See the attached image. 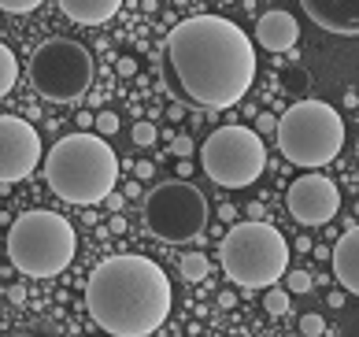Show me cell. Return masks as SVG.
Returning a JSON list of instances; mask_svg holds the SVG:
<instances>
[{
	"label": "cell",
	"mask_w": 359,
	"mask_h": 337,
	"mask_svg": "<svg viewBox=\"0 0 359 337\" xmlns=\"http://www.w3.org/2000/svg\"><path fill=\"white\" fill-rule=\"evenodd\" d=\"M285 208L300 226H326L341 208V193L326 174L308 171L285 190Z\"/></svg>",
	"instance_id": "8fae6325"
},
{
	"label": "cell",
	"mask_w": 359,
	"mask_h": 337,
	"mask_svg": "<svg viewBox=\"0 0 359 337\" xmlns=\"http://www.w3.org/2000/svg\"><path fill=\"white\" fill-rule=\"evenodd\" d=\"M130 141H134L137 148L156 145V126H152V123H134V130H130Z\"/></svg>",
	"instance_id": "d6986e66"
},
{
	"label": "cell",
	"mask_w": 359,
	"mask_h": 337,
	"mask_svg": "<svg viewBox=\"0 0 359 337\" xmlns=\"http://www.w3.org/2000/svg\"><path fill=\"white\" fill-rule=\"evenodd\" d=\"M15 337H30V333H15Z\"/></svg>",
	"instance_id": "4dcf8cb0"
},
{
	"label": "cell",
	"mask_w": 359,
	"mask_h": 337,
	"mask_svg": "<svg viewBox=\"0 0 359 337\" xmlns=\"http://www.w3.org/2000/svg\"><path fill=\"white\" fill-rule=\"evenodd\" d=\"M323 330H326V319L323 315H304L300 319V333L304 337H323Z\"/></svg>",
	"instance_id": "7402d4cb"
},
{
	"label": "cell",
	"mask_w": 359,
	"mask_h": 337,
	"mask_svg": "<svg viewBox=\"0 0 359 337\" xmlns=\"http://www.w3.org/2000/svg\"><path fill=\"white\" fill-rule=\"evenodd\" d=\"M278 152L292 167L318 171L334 164L344 148V119L326 100H297L278 119Z\"/></svg>",
	"instance_id": "8992f818"
},
{
	"label": "cell",
	"mask_w": 359,
	"mask_h": 337,
	"mask_svg": "<svg viewBox=\"0 0 359 337\" xmlns=\"http://www.w3.org/2000/svg\"><path fill=\"white\" fill-rule=\"evenodd\" d=\"M8 300H11V304H22V300H26L22 286H11V289H8Z\"/></svg>",
	"instance_id": "83f0119b"
},
{
	"label": "cell",
	"mask_w": 359,
	"mask_h": 337,
	"mask_svg": "<svg viewBox=\"0 0 359 337\" xmlns=\"http://www.w3.org/2000/svg\"><path fill=\"white\" fill-rule=\"evenodd\" d=\"M123 200H126V197H118V193H111L108 200H104V204H108V211H115V215H118V211H123Z\"/></svg>",
	"instance_id": "4316f807"
},
{
	"label": "cell",
	"mask_w": 359,
	"mask_h": 337,
	"mask_svg": "<svg viewBox=\"0 0 359 337\" xmlns=\"http://www.w3.org/2000/svg\"><path fill=\"white\" fill-rule=\"evenodd\" d=\"M60 11L67 15L71 22H82V26H100V22H111L123 8V0H56Z\"/></svg>",
	"instance_id": "9a60e30c"
},
{
	"label": "cell",
	"mask_w": 359,
	"mask_h": 337,
	"mask_svg": "<svg viewBox=\"0 0 359 337\" xmlns=\"http://www.w3.org/2000/svg\"><path fill=\"white\" fill-rule=\"evenodd\" d=\"M26 71H30L37 97H45L52 104L82 100L93 86V56L82 41H71V37H48V41H41L34 48Z\"/></svg>",
	"instance_id": "ba28073f"
},
{
	"label": "cell",
	"mask_w": 359,
	"mask_h": 337,
	"mask_svg": "<svg viewBox=\"0 0 359 337\" xmlns=\"http://www.w3.org/2000/svg\"><path fill=\"white\" fill-rule=\"evenodd\" d=\"M45 182L60 200L78 208L104 204L118 182V156L100 133L78 130L60 138L45 156Z\"/></svg>",
	"instance_id": "3957f363"
},
{
	"label": "cell",
	"mask_w": 359,
	"mask_h": 337,
	"mask_svg": "<svg viewBox=\"0 0 359 337\" xmlns=\"http://www.w3.org/2000/svg\"><path fill=\"white\" fill-rule=\"evenodd\" d=\"M141 223L156 241L185 245L201 237L208 226V197L185 178H170L152 185L141 200Z\"/></svg>",
	"instance_id": "52a82bcc"
},
{
	"label": "cell",
	"mask_w": 359,
	"mask_h": 337,
	"mask_svg": "<svg viewBox=\"0 0 359 337\" xmlns=\"http://www.w3.org/2000/svg\"><path fill=\"white\" fill-rule=\"evenodd\" d=\"M78 234L67 215L30 208L8 230V260L26 278H56L71 267Z\"/></svg>",
	"instance_id": "5b68a950"
},
{
	"label": "cell",
	"mask_w": 359,
	"mask_h": 337,
	"mask_svg": "<svg viewBox=\"0 0 359 337\" xmlns=\"http://www.w3.org/2000/svg\"><path fill=\"white\" fill-rule=\"evenodd\" d=\"M256 130H259V133L278 130V119H274V115H259V119H256Z\"/></svg>",
	"instance_id": "d4e9b609"
},
{
	"label": "cell",
	"mask_w": 359,
	"mask_h": 337,
	"mask_svg": "<svg viewBox=\"0 0 359 337\" xmlns=\"http://www.w3.org/2000/svg\"><path fill=\"white\" fill-rule=\"evenodd\" d=\"M19 82V63H15V52L11 45H0V97H8Z\"/></svg>",
	"instance_id": "2e32d148"
},
{
	"label": "cell",
	"mask_w": 359,
	"mask_h": 337,
	"mask_svg": "<svg viewBox=\"0 0 359 337\" xmlns=\"http://www.w3.org/2000/svg\"><path fill=\"white\" fill-rule=\"evenodd\" d=\"M233 300H237L233 293H219V304H222V308H233Z\"/></svg>",
	"instance_id": "f1b7e54d"
},
{
	"label": "cell",
	"mask_w": 359,
	"mask_h": 337,
	"mask_svg": "<svg viewBox=\"0 0 359 337\" xmlns=\"http://www.w3.org/2000/svg\"><path fill=\"white\" fill-rule=\"evenodd\" d=\"M97 133H100V138H111V133H118V115H115V112H100V115H97Z\"/></svg>",
	"instance_id": "603a6c76"
},
{
	"label": "cell",
	"mask_w": 359,
	"mask_h": 337,
	"mask_svg": "<svg viewBox=\"0 0 359 337\" xmlns=\"http://www.w3.org/2000/svg\"><path fill=\"white\" fill-rule=\"evenodd\" d=\"M175 293L170 278L149 256H108L89 271L86 312L111 337H149L167 322Z\"/></svg>",
	"instance_id": "7a4b0ae2"
},
{
	"label": "cell",
	"mask_w": 359,
	"mask_h": 337,
	"mask_svg": "<svg viewBox=\"0 0 359 337\" xmlns=\"http://www.w3.org/2000/svg\"><path fill=\"white\" fill-rule=\"evenodd\" d=\"M222 275L241 289H271L289 275V241L278 226L263 219H245L226 230L219 245Z\"/></svg>",
	"instance_id": "277c9868"
},
{
	"label": "cell",
	"mask_w": 359,
	"mask_h": 337,
	"mask_svg": "<svg viewBox=\"0 0 359 337\" xmlns=\"http://www.w3.org/2000/svg\"><path fill=\"white\" fill-rule=\"evenodd\" d=\"M355 159H359V141H355Z\"/></svg>",
	"instance_id": "f546056e"
},
{
	"label": "cell",
	"mask_w": 359,
	"mask_h": 337,
	"mask_svg": "<svg viewBox=\"0 0 359 337\" xmlns=\"http://www.w3.org/2000/svg\"><path fill=\"white\" fill-rule=\"evenodd\" d=\"M170 152H175L178 159H185V156L193 152V141L189 138H175V141H170Z\"/></svg>",
	"instance_id": "cb8c5ba5"
},
{
	"label": "cell",
	"mask_w": 359,
	"mask_h": 337,
	"mask_svg": "<svg viewBox=\"0 0 359 337\" xmlns=\"http://www.w3.org/2000/svg\"><path fill=\"white\" fill-rule=\"evenodd\" d=\"M208 271H211V260H208L204 252H189V256L182 260V278H185V282H204Z\"/></svg>",
	"instance_id": "e0dca14e"
},
{
	"label": "cell",
	"mask_w": 359,
	"mask_h": 337,
	"mask_svg": "<svg viewBox=\"0 0 359 337\" xmlns=\"http://www.w3.org/2000/svg\"><path fill=\"white\" fill-rule=\"evenodd\" d=\"M41 159V138L26 119L4 112L0 115V182L15 185L22 178H30Z\"/></svg>",
	"instance_id": "30bf717a"
},
{
	"label": "cell",
	"mask_w": 359,
	"mask_h": 337,
	"mask_svg": "<svg viewBox=\"0 0 359 337\" xmlns=\"http://www.w3.org/2000/svg\"><path fill=\"white\" fill-rule=\"evenodd\" d=\"M300 8L318 30L337 37H359V0H300Z\"/></svg>",
	"instance_id": "7c38bea8"
},
{
	"label": "cell",
	"mask_w": 359,
	"mask_h": 337,
	"mask_svg": "<svg viewBox=\"0 0 359 337\" xmlns=\"http://www.w3.org/2000/svg\"><path fill=\"white\" fill-rule=\"evenodd\" d=\"M334 275L341 282V289H348L359 296V226L344 230L334 245Z\"/></svg>",
	"instance_id": "5bb4252c"
},
{
	"label": "cell",
	"mask_w": 359,
	"mask_h": 337,
	"mask_svg": "<svg viewBox=\"0 0 359 337\" xmlns=\"http://www.w3.org/2000/svg\"><path fill=\"white\" fill-rule=\"evenodd\" d=\"M163 78L178 104L226 112L256 82V45L226 15H193L167 34Z\"/></svg>",
	"instance_id": "6da1fadb"
},
{
	"label": "cell",
	"mask_w": 359,
	"mask_h": 337,
	"mask_svg": "<svg viewBox=\"0 0 359 337\" xmlns=\"http://www.w3.org/2000/svg\"><path fill=\"white\" fill-rule=\"evenodd\" d=\"M134 71H137V63L130 60V56H123V60H118V74H126V78H130Z\"/></svg>",
	"instance_id": "484cf974"
},
{
	"label": "cell",
	"mask_w": 359,
	"mask_h": 337,
	"mask_svg": "<svg viewBox=\"0 0 359 337\" xmlns=\"http://www.w3.org/2000/svg\"><path fill=\"white\" fill-rule=\"evenodd\" d=\"M285 289L289 293H308L311 289V275L308 271H289L285 275Z\"/></svg>",
	"instance_id": "44dd1931"
},
{
	"label": "cell",
	"mask_w": 359,
	"mask_h": 337,
	"mask_svg": "<svg viewBox=\"0 0 359 337\" xmlns=\"http://www.w3.org/2000/svg\"><path fill=\"white\" fill-rule=\"evenodd\" d=\"M45 0H0V8L8 11V15H30V11H37Z\"/></svg>",
	"instance_id": "ffe728a7"
},
{
	"label": "cell",
	"mask_w": 359,
	"mask_h": 337,
	"mask_svg": "<svg viewBox=\"0 0 359 337\" xmlns=\"http://www.w3.org/2000/svg\"><path fill=\"white\" fill-rule=\"evenodd\" d=\"M300 37V22L289 15V11H263L256 22V41L267 52H289Z\"/></svg>",
	"instance_id": "4fadbf2b"
},
{
	"label": "cell",
	"mask_w": 359,
	"mask_h": 337,
	"mask_svg": "<svg viewBox=\"0 0 359 337\" xmlns=\"http://www.w3.org/2000/svg\"><path fill=\"white\" fill-rule=\"evenodd\" d=\"M201 164L208 178L222 190H245L267 171V145L259 130L230 123L208 133V141L201 145Z\"/></svg>",
	"instance_id": "9c48e42d"
},
{
	"label": "cell",
	"mask_w": 359,
	"mask_h": 337,
	"mask_svg": "<svg viewBox=\"0 0 359 337\" xmlns=\"http://www.w3.org/2000/svg\"><path fill=\"white\" fill-rule=\"evenodd\" d=\"M263 308H267V315H285L289 312V289H267L263 293Z\"/></svg>",
	"instance_id": "ac0fdd59"
}]
</instances>
